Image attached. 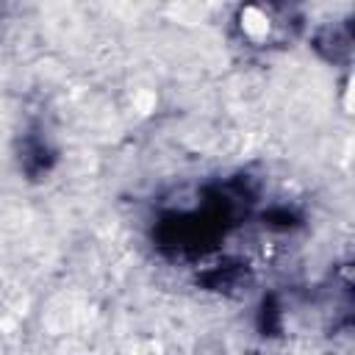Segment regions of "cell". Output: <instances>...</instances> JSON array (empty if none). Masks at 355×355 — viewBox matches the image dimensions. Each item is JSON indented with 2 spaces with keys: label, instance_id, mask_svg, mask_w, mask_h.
I'll list each match as a JSON object with an SVG mask.
<instances>
[]
</instances>
